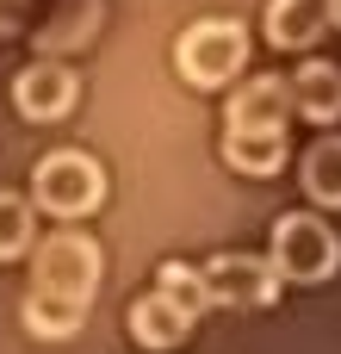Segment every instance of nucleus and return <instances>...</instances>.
I'll use <instances>...</instances> for the list:
<instances>
[{
  "instance_id": "12",
  "label": "nucleus",
  "mask_w": 341,
  "mask_h": 354,
  "mask_svg": "<svg viewBox=\"0 0 341 354\" xmlns=\"http://www.w3.org/2000/svg\"><path fill=\"white\" fill-rule=\"evenodd\" d=\"M304 199L317 212H341V131L317 137L304 149Z\"/></svg>"
},
{
  "instance_id": "9",
  "label": "nucleus",
  "mask_w": 341,
  "mask_h": 354,
  "mask_svg": "<svg viewBox=\"0 0 341 354\" xmlns=\"http://www.w3.org/2000/svg\"><path fill=\"white\" fill-rule=\"evenodd\" d=\"M124 324H130L137 348H155V354H162V348H180V342L193 336V324H199V317H193L180 299H168V292L155 286V292H143V299L130 305V317H124Z\"/></svg>"
},
{
  "instance_id": "8",
  "label": "nucleus",
  "mask_w": 341,
  "mask_h": 354,
  "mask_svg": "<svg viewBox=\"0 0 341 354\" xmlns=\"http://www.w3.org/2000/svg\"><path fill=\"white\" fill-rule=\"evenodd\" d=\"M292 118H311V124H341V68L323 62V56H304L292 68Z\"/></svg>"
},
{
  "instance_id": "5",
  "label": "nucleus",
  "mask_w": 341,
  "mask_h": 354,
  "mask_svg": "<svg viewBox=\"0 0 341 354\" xmlns=\"http://www.w3.org/2000/svg\"><path fill=\"white\" fill-rule=\"evenodd\" d=\"M75 100H81V81L68 62H31L12 75V112L25 124H56L75 112Z\"/></svg>"
},
{
  "instance_id": "14",
  "label": "nucleus",
  "mask_w": 341,
  "mask_h": 354,
  "mask_svg": "<svg viewBox=\"0 0 341 354\" xmlns=\"http://www.w3.org/2000/svg\"><path fill=\"white\" fill-rule=\"evenodd\" d=\"M93 25H99V0H56V25L37 44L43 50H75V44H87Z\"/></svg>"
},
{
  "instance_id": "4",
  "label": "nucleus",
  "mask_w": 341,
  "mask_h": 354,
  "mask_svg": "<svg viewBox=\"0 0 341 354\" xmlns=\"http://www.w3.org/2000/svg\"><path fill=\"white\" fill-rule=\"evenodd\" d=\"M99 274H106V261H99V243H93L87 230L62 224V230H50V236L37 243V261H31V292H50V299L93 305V292H99Z\"/></svg>"
},
{
  "instance_id": "15",
  "label": "nucleus",
  "mask_w": 341,
  "mask_h": 354,
  "mask_svg": "<svg viewBox=\"0 0 341 354\" xmlns=\"http://www.w3.org/2000/svg\"><path fill=\"white\" fill-rule=\"evenodd\" d=\"M155 286H162L168 299H180L193 317H205V311H211V286H205V268H186V261H162V268H155Z\"/></svg>"
},
{
  "instance_id": "13",
  "label": "nucleus",
  "mask_w": 341,
  "mask_h": 354,
  "mask_svg": "<svg viewBox=\"0 0 341 354\" xmlns=\"http://www.w3.org/2000/svg\"><path fill=\"white\" fill-rule=\"evenodd\" d=\"M87 311H93V305H75V299H50V292H31V299L19 305V324H25L37 342H68V336L87 324Z\"/></svg>"
},
{
  "instance_id": "16",
  "label": "nucleus",
  "mask_w": 341,
  "mask_h": 354,
  "mask_svg": "<svg viewBox=\"0 0 341 354\" xmlns=\"http://www.w3.org/2000/svg\"><path fill=\"white\" fill-rule=\"evenodd\" d=\"M31 249V205L19 193H0V261H19Z\"/></svg>"
},
{
  "instance_id": "3",
  "label": "nucleus",
  "mask_w": 341,
  "mask_h": 354,
  "mask_svg": "<svg viewBox=\"0 0 341 354\" xmlns=\"http://www.w3.org/2000/svg\"><path fill=\"white\" fill-rule=\"evenodd\" d=\"M31 199L37 212H50L56 224H81L106 205V168L87 149H50L31 174Z\"/></svg>"
},
{
  "instance_id": "17",
  "label": "nucleus",
  "mask_w": 341,
  "mask_h": 354,
  "mask_svg": "<svg viewBox=\"0 0 341 354\" xmlns=\"http://www.w3.org/2000/svg\"><path fill=\"white\" fill-rule=\"evenodd\" d=\"M323 6H329V25H341V0H323Z\"/></svg>"
},
{
  "instance_id": "18",
  "label": "nucleus",
  "mask_w": 341,
  "mask_h": 354,
  "mask_svg": "<svg viewBox=\"0 0 341 354\" xmlns=\"http://www.w3.org/2000/svg\"><path fill=\"white\" fill-rule=\"evenodd\" d=\"M0 19H6V12H0Z\"/></svg>"
},
{
  "instance_id": "11",
  "label": "nucleus",
  "mask_w": 341,
  "mask_h": 354,
  "mask_svg": "<svg viewBox=\"0 0 341 354\" xmlns=\"http://www.w3.org/2000/svg\"><path fill=\"white\" fill-rule=\"evenodd\" d=\"M286 131H224V162L249 180H267L286 168Z\"/></svg>"
},
{
  "instance_id": "2",
  "label": "nucleus",
  "mask_w": 341,
  "mask_h": 354,
  "mask_svg": "<svg viewBox=\"0 0 341 354\" xmlns=\"http://www.w3.org/2000/svg\"><path fill=\"white\" fill-rule=\"evenodd\" d=\"M174 68L199 93L230 87L249 68V25L242 19H199V25H186L180 44H174Z\"/></svg>"
},
{
  "instance_id": "10",
  "label": "nucleus",
  "mask_w": 341,
  "mask_h": 354,
  "mask_svg": "<svg viewBox=\"0 0 341 354\" xmlns=\"http://www.w3.org/2000/svg\"><path fill=\"white\" fill-rule=\"evenodd\" d=\"M261 31H267L273 50H311V44L329 31V6H323V0H267Z\"/></svg>"
},
{
  "instance_id": "6",
  "label": "nucleus",
  "mask_w": 341,
  "mask_h": 354,
  "mask_svg": "<svg viewBox=\"0 0 341 354\" xmlns=\"http://www.w3.org/2000/svg\"><path fill=\"white\" fill-rule=\"evenodd\" d=\"M205 286H211V305H242V311H267L280 299V274L267 255H211Z\"/></svg>"
},
{
  "instance_id": "1",
  "label": "nucleus",
  "mask_w": 341,
  "mask_h": 354,
  "mask_svg": "<svg viewBox=\"0 0 341 354\" xmlns=\"http://www.w3.org/2000/svg\"><path fill=\"white\" fill-rule=\"evenodd\" d=\"M267 261H273L280 286H323L341 274V236L317 212H286V218H273Z\"/></svg>"
},
{
  "instance_id": "7",
  "label": "nucleus",
  "mask_w": 341,
  "mask_h": 354,
  "mask_svg": "<svg viewBox=\"0 0 341 354\" xmlns=\"http://www.w3.org/2000/svg\"><path fill=\"white\" fill-rule=\"evenodd\" d=\"M286 124H292V87H286V75H255L224 106V131H286Z\"/></svg>"
}]
</instances>
